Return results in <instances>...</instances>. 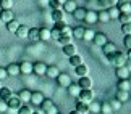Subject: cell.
Listing matches in <instances>:
<instances>
[{
    "label": "cell",
    "instance_id": "obj_10",
    "mask_svg": "<svg viewBox=\"0 0 131 114\" xmlns=\"http://www.w3.org/2000/svg\"><path fill=\"white\" fill-rule=\"evenodd\" d=\"M12 19H15L12 10H2V11H0V21H2V23L7 24L8 21H12Z\"/></svg>",
    "mask_w": 131,
    "mask_h": 114
},
{
    "label": "cell",
    "instance_id": "obj_56",
    "mask_svg": "<svg viewBox=\"0 0 131 114\" xmlns=\"http://www.w3.org/2000/svg\"><path fill=\"white\" fill-rule=\"evenodd\" d=\"M0 88H2V84H0Z\"/></svg>",
    "mask_w": 131,
    "mask_h": 114
},
{
    "label": "cell",
    "instance_id": "obj_2",
    "mask_svg": "<svg viewBox=\"0 0 131 114\" xmlns=\"http://www.w3.org/2000/svg\"><path fill=\"white\" fill-rule=\"evenodd\" d=\"M78 100L81 101V103H84V105H89V103L94 100V93H92V90H91V88L81 90V92H79V95H78Z\"/></svg>",
    "mask_w": 131,
    "mask_h": 114
},
{
    "label": "cell",
    "instance_id": "obj_12",
    "mask_svg": "<svg viewBox=\"0 0 131 114\" xmlns=\"http://www.w3.org/2000/svg\"><path fill=\"white\" fill-rule=\"evenodd\" d=\"M117 88H118V90H122V92H129V88H131L129 79H122V80H118Z\"/></svg>",
    "mask_w": 131,
    "mask_h": 114
},
{
    "label": "cell",
    "instance_id": "obj_41",
    "mask_svg": "<svg viewBox=\"0 0 131 114\" xmlns=\"http://www.w3.org/2000/svg\"><path fill=\"white\" fill-rule=\"evenodd\" d=\"M100 111H102L104 114H112V105L107 101V103H104V105H100Z\"/></svg>",
    "mask_w": 131,
    "mask_h": 114
},
{
    "label": "cell",
    "instance_id": "obj_33",
    "mask_svg": "<svg viewBox=\"0 0 131 114\" xmlns=\"http://www.w3.org/2000/svg\"><path fill=\"white\" fill-rule=\"evenodd\" d=\"M70 64H71L73 68H78L79 64H83V58H81V56H79L78 53H76L74 56H70Z\"/></svg>",
    "mask_w": 131,
    "mask_h": 114
},
{
    "label": "cell",
    "instance_id": "obj_16",
    "mask_svg": "<svg viewBox=\"0 0 131 114\" xmlns=\"http://www.w3.org/2000/svg\"><path fill=\"white\" fill-rule=\"evenodd\" d=\"M57 42L62 47H65V45H68V43H73V36H71V34H62Z\"/></svg>",
    "mask_w": 131,
    "mask_h": 114
},
{
    "label": "cell",
    "instance_id": "obj_14",
    "mask_svg": "<svg viewBox=\"0 0 131 114\" xmlns=\"http://www.w3.org/2000/svg\"><path fill=\"white\" fill-rule=\"evenodd\" d=\"M5 69H7L8 76H18L19 74V64H16V63H10Z\"/></svg>",
    "mask_w": 131,
    "mask_h": 114
},
{
    "label": "cell",
    "instance_id": "obj_40",
    "mask_svg": "<svg viewBox=\"0 0 131 114\" xmlns=\"http://www.w3.org/2000/svg\"><path fill=\"white\" fill-rule=\"evenodd\" d=\"M107 13H108L110 18H117V19H118V16H120V11H118L117 7H110V8L107 10Z\"/></svg>",
    "mask_w": 131,
    "mask_h": 114
},
{
    "label": "cell",
    "instance_id": "obj_27",
    "mask_svg": "<svg viewBox=\"0 0 131 114\" xmlns=\"http://www.w3.org/2000/svg\"><path fill=\"white\" fill-rule=\"evenodd\" d=\"M57 80L60 85H63V87H68L70 84H71V80H70V76L68 74H58L57 76Z\"/></svg>",
    "mask_w": 131,
    "mask_h": 114
},
{
    "label": "cell",
    "instance_id": "obj_22",
    "mask_svg": "<svg viewBox=\"0 0 131 114\" xmlns=\"http://www.w3.org/2000/svg\"><path fill=\"white\" fill-rule=\"evenodd\" d=\"M31 101L34 103V105L41 106V103L44 101V95H42L41 92H31Z\"/></svg>",
    "mask_w": 131,
    "mask_h": 114
},
{
    "label": "cell",
    "instance_id": "obj_46",
    "mask_svg": "<svg viewBox=\"0 0 131 114\" xmlns=\"http://www.w3.org/2000/svg\"><path fill=\"white\" fill-rule=\"evenodd\" d=\"M50 3V8L52 10H62V3H58L57 0H52V2H49Z\"/></svg>",
    "mask_w": 131,
    "mask_h": 114
},
{
    "label": "cell",
    "instance_id": "obj_21",
    "mask_svg": "<svg viewBox=\"0 0 131 114\" xmlns=\"http://www.w3.org/2000/svg\"><path fill=\"white\" fill-rule=\"evenodd\" d=\"M63 55L65 56H74V55H76V47H74L73 45V43H68V45H65L63 47Z\"/></svg>",
    "mask_w": 131,
    "mask_h": 114
},
{
    "label": "cell",
    "instance_id": "obj_8",
    "mask_svg": "<svg viewBox=\"0 0 131 114\" xmlns=\"http://www.w3.org/2000/svg\"><path fill=\"white\" fill-rule=\"evenodd\" d=\"M86 13H88V10H86V8L78 7L71 14H73V18H74V19H78V21H84V18H86Z\"/></svg>",
    "mask_w": 131,
    "mask_h": 114
},
{
    "label": "cell",
    "instance_id": "obj_7",
    "mask_svg": "<svg viewBox=\"0 0 131 114\" xmlns=\"http://www.w3.org/2000/svg\"><path fill=\"white\" fill-rule=\"evenodd\" d=\"M76 8H78V5H76L74 0H67V2L62 5V10H63L65 13H73Z\"/></svg>",
    "mask_w": 131,
    "mask_h": 114
},
{
    "label": "cell",
    "instance_id": "obj_52",
    "mask_svg": "<svg viewBox=\"0 0 131 114\" xmlns=\"http://www.w3.org/2000/svg\"><path fill=\"white\" fill-rule=\"evenodd\" d=\"M57 2H58V3H62V5H63L65 2H67V0H57Z\"/></svg>",
    "mask_w": 131,
    "mask_h": 114
},
{
    "label": "cell",
    "instance_id": "obj_48",
    "mask_svg": "<svg viewBox=\"0 0 131 114\" xmlns=\"http://www.w3.org/2000/svg\"><path fill=\"white\" fill-rule=\"evenodd\" d=\"M8 74H7V69L5 68H0V80H3V79H7Z\"/></svg>",
    "mask_w": 131,
    "mask_h": 114
},
{
    "label": "cell",
    "instance_id": "obj_28",
    "mask_svg": "<svg viewBox=\"0 0 131 114\" xmlns=\"http://www.w3.org/2000/svg\"><path fill=\"white\" fill-rule=\"evenodd\" d=\"M19 27V21H18V19H12V21H8L7 23V31L8 32H16V29Z\"/></svg>",
    "mask_w": 131,
    "mask_h": 114
},
{
    "label": "cell",
    "instance_id": "obj_15",
    "mask_svg": "<svg viewBox=\"0 0 131 114\" xmlns=\"http://www.w3.org/2000/svg\"><path fill=\"white\" fill-rule=\"evenodd\" d=\"M45 69H47V66H45L44 63H34L32 64V72H36L37 76H44Z\"/></svg>",
    "mask_w": 131,
    "mask_h": 114
},
{
    "label": "cell",
    "instance_id": "obj_49",
    "mask_svg": "<svg viewBox=\"0 0 131 114\" xmlns=\"http://www.w3.org/2000/svg\"><path fill=\"white\" fill-rule=\"evenodd\" d=\"M7 109H8V106H7V101H2V100H0V114H2V112H5Z\"/></svg>",
    "mask_w": 131,
    "mask_h": 114
},
{
    "label": "cell",
    "instance_id": "obj_18",
    "mask_svg": "<svg viewBox=\"0 0 131 114\" xmlns=\"http://www.w3.org/2000/svg\"><path fill=\"white\" fill-rule=\"evenodd\" d=\"M19 72H23V74H31V72H32V63H29V61L19 63Z\"/></svg>",
    "mask_w": 131,
    "mask_h": 114
},
{
    "label": "cell",
    "instance_id": "obj_30",
    "mask_svg": "<svg viewBox=\"0 0 131 114\" xmlns=\"http://www.w3.org/2000/svg\"><path fill=\"white\" fill-rule=\"evenodd\" d=\"M28 31H29V27H26V26H21L19 24V27L16 29V37H21V39H28Z\"/></svg>",
    "mask_w": 131,
    "mask_h": 114
},
{
    "label": "cell",
    "instance_id": "obj_53",
    "mask_svg": "<svg viewBox=\"0 0 131 114\" xmlns=\"http://www.w3.org/2000/svg\"><path fill=\"white\" fill-rule=\"evenodd\" d=\"M126 56H128V59H131V50L128 52V55H126Z\"/></svg>",
    "mask_w": 131,
    "mask_h": 114
},
{
    "label": "cell",
    "instance_id": "obj_51",
    "mask_svg": "<svg viewBox=\"0 0 131 114\" xmlns=\"http://www.w3.org/2000/svg\"><path fill=\"white\" fill-rule=\"evenodd\" d=\"M70 114H79V112H78L76 109H73V111H71V112H70Z\"/></svg>",
    "mask_w": 131,
    "mask_h": 114
},
{
    "label": "cell",
    "instance_id": "obj_9",
    "mask_svg": "<svg viewBox=\"0 0 131 114\" xmlns=\"http://www.w3.org/2000/svg\"><path fill=\"white\" fill-rule=\"evenodd\" d=\"M21 105H23V103L19 101V98H18V96H12V98H10V100L7 101L8 109H13V111H16V109H18V108L21 106Z\"/></svg>",
    "mask_w": 131,
    "mask_h": 114
},
{
    "label": "cell",
    "instance_id": "obj_36",
    "mask_svg": "<svg viewBox=\"0 0 131 114\" xmlns=\"http://www.w3.org/2000/svg\"><path fill=\"white\" fill-rule=\"evenodd\" d=\"M15 5V0H0V8L2 10H12Z\"/></svg>",
    "mask_w": 131,
    "mask_h": 114
},
{
    "label": "cell",
    "instance_id": "obj_6",
    "mask_svg": "<svg viewBox=\"0 0 131 114\" xmlns=\"http://www.w3.org/2000/svg\"><path fill=\"white\" fill-rule=\"evenodd\" d=\"M115 74H117V77L122 80V79H129V69L126 66H120L115 69Z\"/></svg>",
    "mask_w": 131,
    "mask_h": 114
},
{
    "label": "cell",
    "instance_id": "obj_43",
    "mask_svg": "<svg viewBox=\"0 0 131 114\" xmlns=\"http://www.w3.org/2000/svg\"><path fill=\"white\" fill-rule=\"evenodd\" d=\"M94 31H92V29H84V37L83 39H86V40H92V39H94Z\"/></svg>",
    "mask_w": 131,
    "mask_h": 114
},
{
    "label": "cell",
    "instance_id": "obj_19",
    "mask_svg": "<svg viewBox=\"0 0 131 114\" xmlns=\"http://www.w3.org/2000/svg\"><path fill=\"white\" fill-rule=\"evenodd\" d=\"M118 11L120 13H125V14H131V2H120L118 5Z\"/></svg>",
    "mask_w": 131,
    "mask_h": 114
},
{
    "label": "cell",
    "instance_id": "obj_5",
    "mask_svg": "<svg viewBox=\"0 0 131 114\" xmlns=\"http://www.w3.org/2000/svg\"><path fill=\"white\" fill-rule=\"evenodd\" d=\"M78 85L81 90H86V88H91L92 87V79L88 77V76H84V77H79V80H78Z\"/></svg>",
    "mask_w": 131,
    "mask_h": 114
},
{
    "label": "cell",
    "instance_id": "obj_26",
    "mask_svg": "<svg viewBox=\"0 0 131 114\" xmlns=\"http://www.w3.org/2000/svg\"><path fill=\"white\" fill-rule=\"evenodd\" d=\"M55 27L60 31V36H62V34H71V27H70L68 24H65L63 21L62 23H57V24H55Z\"/></svg>",
    "mask_w": 131,
    "mask_h": 114
},
{
    "label": "cell",
    "instance_id": "obj_17",
    "mask_svg": "<svg viewBox=\"0 0 131 114\" xmlns=\"http://www.w3.org/2000/svg\"><path fill=\"white\" fill-rule=\"evenodd\" d=\"M67 88H68V93H70L71 96H78V95H79V92H81V88H79L78 82H71Z\"/></svg>",
    "mask_w": 131,
    "mask_h": 114
},
{
    "label": "cell",
    "instance_id": "obj_47",
    "mask_svg": "<svg viewBox=\"0 0 131 114\" xmlns=\"http://www.w3.org/2000/svg\"><path fill=\"white\" fill-rule=\"evenodd\" d=\"M84 19H88V21H95V19H97V14H94L92 11H88Z\"/></svg>",
    "mask_w": 131,
    "mask_h": 114
},
{
    "label": "cell",
    "instance_id": "obj_44",
    "mask_svg": "<svg viewBox=\"0 0 131 114\" xmlns=\"http://www.w3.org/2000/svg\"><path fill=\"white\" fill-rule=\"evenodd\" d=\"M50 39H52V40H55V42L60 39V31H58L57 27H53L52 31H50Z\"/></svg>",
    "mask_w": 131,
    "mask_h": 114
},
{
    "label": "cell",
    "instance_id": "obj_4",
    "mask_svg": "<svg viewBox=\"0 0 131 114\" xmlns=\"http://www.w3.org/2000/svg\"><path fill=\"white\" fill-rule=\"evenodd\" d=\"M92 42L95 43V45H100V47H104L105 43L108 42V39H107V36H105L104 32H95V34H94V39H92Z\"/></svg>",
    "mask_w": 131,
    "mask_h": 114
},
{
    "label": "cell",
    "instance_id": "obj_32",
    "mask_svg": "<svg viewBox=\"0 0 131 114\" xmlns=\"http://www.w3.org/2000/svg\"><path fill=\"white\" fill-rule=\"evenodd\" d=\"M39 40H50V31L47 27L39 29Z\"/></svg>",
    "mask_w": 131,
    "mask_h": 114
},
{
    "label": "cell",
    "instance_id": "obj_42",
    "mask_svg": "<svg viewBox=\"0 0 131 114\" xmlns=\"http://www.w3.org/2000/svg\"><path fill=\"white\" fill-rule=\"evenodd\" d=\"M88 108H89V112H99L100 111V105H97V103H94V101H91L88 105Z\"/></svg>",
    "mask_w": 131,
    "mask_h": 114
},
{
    "label": "cell",
    "instance_id": "obj_13",
    "mask_svg": "<svg viewBox=\"0 0 131 114\" xmlns=\"http://www.w3.org/2000/svg\"><path fill=\"white\" fill-rule=\"evenodd\" d=\"M16 96L19 98V101H21V103L31 101V92H29V90H26V88H23V90H19Z\"/></svg>",
    "mask_w": 131,
    "mask_h": 114
},
{
    "label": "cell",
    "instance_id": "obj_50",
    "mask_svg": "<svg viewBox=\"0 0 131 114\" xmlns=\"http://www.w3.org/2000/svg\"><path fill=\"white\" fill-rule=\"evenodd\" d=\"M125 47H126L128 50H131V36H126V37H125Z\"/></svg>",
    "mask_w": 131,
    "mask_h": 114
},
{
    "label": "cell",
    "instance_id": "obj_35",
    "mask_svg": "<svg viewBox=\"0 0 131 114\" xmlns=\"http://www.w3.org/2000/svg\"><path fill=\"white\" fill-rule=\"evenodd\" d=\"M79 114H88L89 112V108H88V105H84V103H81V101H78L76 103V108H74Z\"/></svg>",
    "mask_w": 131,
    "mask_h": 114
},
{
    "label": "cell",
    "instance_id": "obj_54",
    "mask_svg": "<svg viewBox=\"0 0 131 114\" xmlns=\"http://www.w3.org/2000/svg\"><path fill=\"white\" fill-rule=\"evenodd\" d=\"M32 114H42L41 111H32Z\"/></svg>",
    "mask_w": 131,
    "mask_h": 114
},
{
    "label": "cell",
    "instance_id": "obj_39",
    "mask_svg": "<svg viewBox=\"0 0 131 114\" xmlns=\"http://www.w3.org/2000/svg\"><path fill=\"white\" fill-rule=\"evenodd\" d=\"M118 21L122 23V24H129V23H131V14L120 13V16H118Z\"/></svg>",
    "mask_w": 131,
    "mask_h": 114
},
{
    "label": "cell",
    "instance_id": "obj_20",
    "mask_svg": "<svg viewBox=\"0 0 131 114\" xmlns=\"http://www.w3.org/2000/svg\"><path fill=\"white\" fill-rule=\"evenodd\" d=\"M52 19H53V23H62L65 19V11L63 10H53L52 11Z\"/></svg>",
    "mask_w": 131,
    "mask_h": 114
},
{
    "label": "cell",
    "instance_id": "obj_57",
    "mask_svg": "<svg viewBox=\"0 0 131 114\" xmlns=\"http://www.w3.org/2000/svg\"><path fill=\"white\" fill-rule=\"evenodd\" d=\"M49 2H52V0H49Z\"/></svg>",
    "mask_w": 131,
    "mask_h": 114
},
{
    "label": "cell",
    "instance_id": "obj_3",
    "mask_svg": "<svg viewBox=\"0 0 131 114\" xmlns=\"http://www.w3.org/2000/svg\"><path fill=\"white\" fill-rule=\"evenodd\" d=\"M126 61H128V56L125 55V52H115L113 53V64L117 68H120V66H125L126 64Z\"/></svg>",
    "mask_w": 131,
    "mask_h": 114
},
{
    "label": "cell",
    "instance_id": "obj_23",
    "mask_svg": "<svg viewBox=\"0 0 131 114\" xmlns=\"http://www.w3.org/2000/svg\"><path fill=\"white\" fill-rule=\"evenodd\" d=\"M45 74H47V77H50V79H57V76L60 74V71H58L57 66H47Z\"/></svg>",
    "mask_w": 131,
    "mask_h": 114
},
{
    "label": "cell",
    "instance_id": "obj_1",
    "mask_svg": "<svg viewBox=\"0 0 131 114\" xmlns=\"http://www.w3.org/2000/svg\"><path fill=\"white\" fill-rule=\"evenodd\" d=\"M41 109L45 114H58V109H57V106L53 105V101L52 100H45V98L41 103Z\"/></svg>",
    "mask_w": 131,
    "mask_h": 114
},
{
    "label": "cell",
    "instance_id": "obj_34",
    "mask_svg": "<svg viewBox=\"0 0 131 114\" xmlns=\"http://www.w3.org/2000/svg\"><path fill=\"white\" fill-rule=\"evenodd\" d=\"M128 98H129V93L128 92H122V90L117 92V101L125 103V101H128Z\"/></svg>",
    "mask_w": 131,
    "mask_h": 114
},
{
    "label": "cell",
    "instance_id": "obj_24",
    "mask_svg": "<svg viewBox=\"0 0 131 114\" xmlns=\"http://www.w3.org/2000/svg\"><path fill=\"white\" fill-rule=\"evenodd\" d=\"M102 48H104V53H105V55H113V53L117 52V45H115L113 42H107Z\"/></svg>",
    "mask_w": 131,
    "mask_h": 114
},
{
    "label": "cell",
    "instance_id": "obj_45",
    "mask_svg": "<svg viewBox=\"0 0 131 114\" xmlns=\"http://www.w3.org/2000/svg\"><path fill=\"white\" fill-rule=\"evenodd\" d=\"M122 32L125 36H131V23L129 24H122Z\"/></svg>",
    "mask_w": 131,
    "mask_h": 114
},
{
    "label": "cell",
    "instance_id": "obj_11",
    "mask_svg": "<svg viewBox=\"0 0 131 114\" xmlns=\"http://www.w3.org/2000/svg\"><path fill=\"white\" fill-rule=\"evenodd\" d=\"M12 96H13L12 88H8V87H2V88H0V100H2V101H8Z\"/></svg>",
    "mask_w": 131,
    "mask_h": 114
},
{
    "label": "cell",
    "instance_id": "obj_31",
    "mask_svg": "<svg viewBox=\"0 0 131 114\" xmlns=\"http://www.w3.org/2000/svg\"><path fill=\"white\" fill-rule=\"evenodd\" d=\"M71 36L74 37V39H81L84 37V27H81V26H78V27H74V29H71Z\"/></svg>",
    "mask_w": 131,
    "mask_h": 114
},
{
    "label": "cell",
    "instance_id": "obj_55",
    "mask_svg": "<svg viewBox=\"0 0 131 114\" xmlns=\"http://www.w3.org/2000/svg\"><path fill=\"white\" fill-rule=\"evenodd\" d=\"M117 2H129V0H117Z\"/></svg>",
    "mask_w": 131,
    "mask_h": 114
},
{
    "label": "cell",
    "instance_id": "obj_38",
    "mask_svg": "<svg viewBox=\"0 0 131 114\" xmlns=\"http://www.w3.org/2000/svg\"><path fill=\"white\" fill-rule=\"evenodd\" d=\"M18 114H32V109H31V106H28V105H21L16 109Z\"/></svg>",
    "mask_w": 131,
    "mask_h": 114
},
{
    "label": "cell",
    "instance_id": "obj_25",
    "mask_svg": "<svg viewBox=\"0 0 131 114\" xmlns=\"http://www.w3.org/2000/svg\"><path fill=\"white\" fill-rule=\"evenodd\" d=\"M74 72H76V76L84 77V76H88V74H89V68L86 66V64H79L78 68H74Z\"/></svg>",
    "mask_w": 131,
    "mask_h": 114
},
{
    "label": "cell",
    "instance_id": "obj_29",
    "mask_svg": "<svg viewBox=\"0 0 131 114\" xmlns=\"http://www.w3.org/2000/svg\"><path fill=\"white\" fill-rule=\"evenodd\" d=\"M28 39H29V40H32V42H37L39 40V29L37 27L29 29V31H28Z\"/></svg>",
    "mask_w": 131,
    "mask_h": 114
},
{
    "label": "cell",
    "instance_id": "obj_37",
    "mask_svg": "<svg viewBox=\"0 0 131 114\" xmlns=\"http://www.w3.org/2000/svg\"><path fill=\"white\" fill-rule=\"evenodd\" d=\"M97 19L99 21H102V23H107L110 16H108V13H107V10H100V11L97 13Z\"/></svg>",
    "mask_w": 131,
    "mask_h": 114
}]
</instances>
